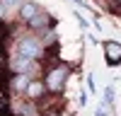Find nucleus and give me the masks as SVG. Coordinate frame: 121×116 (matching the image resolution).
<instances>
[{
    "mask_svg": "<svg viewBox=\"0 0 121 116\" xmlns=\"http://www.w3.org/2000/svg\"><path fill=\"white\" fill-rule=\"evenodd\" d=\"M17 53L36 61V58L44 56V46H41V41H39L36 36H24V39H19V44H17Z\"/></svg>",
    "mask_w": 121,
    "mask_h": 116,
    "instance_id": "obj_1",
    "label": "nucleus"
},
{
    "mask_svg": "<svg viewBox=\"0 0 121 116\" xmlns=\"http://www.w3.org/2000/svg\"><path fill=\"white\" fill-rule=\"evenodd\" d=\"M68 73H70V70H68L65 65H58V68H53V70H48V75H46V87H48L51 92H58L60 87H63Z\"/></svg>",
    "mask_w": 121,
    "mask_h": 116,
    "instance_id": "obj_2",
    "label": "nucleus"
},
{
    "mask_svg": "<svg viewBox=\"0 0 121 116\" xmlns=\"http://www.w3.org/2000/svg\"><path fill=\"white\" fill-rule=\"evenodd\" d=\"M10 65H12L15 73H24V75L36 73V61H34V58H27V56H19V53L12 58V63H10Z\"/></svg>",
    "mask_w": 121,
    "mask_h": 116,
    "instance_id": "obj_3",
    "label": "nucleus"
},
{
    "mask_svg": "<svg viewBox=\"0 0 121 116\" xmlns=\"http://www.w3.org/2000/svg\"><path fill=\"white\" fill-rule=\"evenodd\" d=\"M104 61H107V65L121 63V44L119 41H104Z\"/></svg>",
    "mask_w": 121,
    "mask_h": 116,
    "instance_id": "obj_4",
    "label": "nucleus"
},
{
    "mask_svg": "<svg viewBox=\"0 0 121 116\" xmlns=\"http://www.w3.org/2000/svg\"><path fill=\"white\" fill-rule=\"evenodd\" d=\"M39 10H41V7H39L36 3H32V0L27 3V0H24V3L19 5V19H22V22H29V19H32Z\"/></svg>",
    "mask_w": 121,
    "mask_h": 116,
    "instance_id": "obj_5",
    "label": "nucleus"
},
{
    "mask_svg": "<svg viewBox=\"0 0 121 116\" xmlns=\"http://www.w3.org/2000/svg\"><path fill=\"white\" fill-rule=\"evenodd\" d=\"M48 22H51V17H48V12H44V10H39V12L29 19V27L32 29H44V27H48Z\"/></svg>",
    "mask_w": 121,
    "mask_h": 116,
    "instance_id": "obj_6",
    "label": "nucleus"
},
{
    "mask_svg": "<svg viewBox=\"0 0 121 116\" xmlns=\"http://www.w3.org/2000/svg\"><path fill=\"white\" fill-rule=\"evenodd\" d=\"M44 90H46V85H44V82H29L24 92H27L29 99H39V97L44 94Z\"/></svg>",
    "mask_w": 121,
    "mask_h": 116,
    "instance_id": "obj_7",
    "label": "nucleus"
},
{
    "mask_svg": "<svg viewBox=\"0 0 121 116\" xmlns=\"http://www.w3.org/2000/svg\"><path fill=\"white\" fill-rule=\"evenodd\" d=\"M27 85H29V75H24V73H17V77H15L12 87H15V90H27Z\"/></svg>",
    "mask_w": 121,
    "mask_h": 116,
    "instance_id": "obj_8",
    "label": "nucleus"
},
{
    "mask_svg": "<svg viewBox=\"0 0 121 116\" xmlns=\"http://www.w3.org/2000/svg\"><path fill=\"white\" fill-rule=\"evenodd\" d=\"M10 34V29H7V24L3 22V19H0V41H5V36Z\"/></svg>",
    "mask_w": 121,
    "mask_h": 116,
    "instance_id": "obj_9",
    "label": "nucleus"
},
{
    "mask_svg": "<svg viewBox=\"0 0 121 116\" xmlns=\"http://www.w3.org/2000/svg\"><path fill=\"white\" fill-rule=\"evenodd\" d=\"M0 3H3L5 7H19V5L24 3V0H0Z\"/></svg>",
    "mask_w": 121,
    "mask_h": 116,
    "instance_id": "obj_10",
    "label": "nucleus"
},
{
    "mask_svg": "<svg viewBox=\"0 0 121 116\" xmlns=\"http://www.w3.org/2000/svg\"><path fill=\"white\" fill-rule=\"evenodd\" d=\"M104 92H107V94H104V97H107V102H112V99H114V87H107Z\"/></svg>",
    "mask_w": 121,
    "mask_h": 116,
    "instance_id": "obj_11",
    "label": "nucleus"
},
{
    "mask_svg": "<svg viewBox=\"0 0 121 116\" xmlns=\"http://www.w3.org/2000/svg\"><path fill=\"white\" fill-rule=\"evenodd\" d=\"M97 116H107V111H104V104H99V106H97Z\"/></svg>",
    "mask_w": 121,
    "mask_h": 116,
    "instance_id": "obj_12",
    "label": "nucleus"
},
{
    "mask_svg": "<svg viewBox=\"0 0 121 116\" xmlns=\"http://www.w3.org/2000/svg\"><path fill=\"white\" fill-rule=\"evenodd\" d=\"M5 12H7V7H5L3 3H0V19H3V17H5Z\"/></svg>",
    "mask_w": 121,
    "mask_h": 116,
    "instance_id": "obj_13",
    "label": "nucleus"
},
{
    "mask_svg": "<svg viewBox=\"0 0 121 116\" xmlns=\"http://www.w3.org/2000/svg\"><path fill=\"white\" fill-rule=\"evenodd\" d=\"M73 3H78L80 7H87V3H85V0H73Z\"/></svg>",
    "mask_w": 121,
    "mask_h": 116,
    "instance_id": "obj_14",
    "label": "nucleus"
},
{
    "mask_svg": "<svg viewBox=\"0 0 121 116\" xmlns=\"http://www.w3.org/2000/svg\"><path fill=\"white\" fill-rule=\"evenodd\" d=\"M116 3H119V5H121V0H116Z\"/></svg>",
    "mask_w": 121,
    "mask_h": 116,
    "instance_id": "obj_15",
    "label": "nucleus"
}]
</instances>
